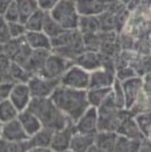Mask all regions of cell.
<instances>
[{
	"instance_id": "obj_4",
	"label": "cell",
	"mask_w": 151,
	"mask_h": 152,
	"mask_svg": "<svg viewBox=\"0 0 151 152\" xmlns=\"http://www.w3.org/2000/svg\"><path fill=\"white\" fill-rule=\"evenodd\" d=\"M89 77V71L73 63L61 78V85L75 89H88Z\"/></svg>"
},
{
	"instance_id": "obj_31",
	"label": "cell",
	"mask_w": 151,
	"mask_h": 152,
	"mask_svg": "<svg viewBox=\"0 0 151 152\" xmlns=\"http://www.w3.org/2000/svg\"><path fill=\"white\" fill-rule=\"evenodd\" d=\"M10 73L12 75L13 79L15 83H28L29 79L32 78V75L26 70L23 66L20 64L13 62L10 69Z\"/></svg>"
},
{
	"instance_id": "obj_34",
	"label": "cell",
	"mask_w": 151,
	"mask_h": 152,
	"mask_svg": "<svg viewBox=\"0 0 151 152\" xmlns=\"http://www.w3.org/2000/svg\"><path fill=\"white\" fill-rule=\"evenodd\" d=\"M32 52H33V49H32V48H30V47L27 44V42L25 41L23 45L21 47L20 51L18 52V55L15 56V58L13 59V62L20 64L21 66L26 67V65L28 64V62H29V58H30V56H32Z\"/></svg>"
},
{
	"instance_id": "obj_16",
	"label": "cell",
	"mask_w": 151,
	"mask_h": 152,
	"mask_svg": "<svg viewBox=\"0 0 151 152\" xmlns=\"http://www.w3.org/2000/svg\"><path fill=\"white\" fill-rule=\"evenodd\" d=\"M51 50L47 49H35L32 52V56L29 58V62L26 65V70L32 75H40L42 69L44 67V64L47 62L48 57L50 56Z\"/></svg>"
},
{
	"instance_id": "obj_46",
	"label": "cell",
	"mask_w": 151,
	"mask_h": 152,
	"mask_svg": "<svg viewBox=\"0 0 151 152\" xmlns=\"http://www.w3.org/2000/svg\"><path fill=\"white\" fill-rule=\"evenodd\" d=\"M2 52H4V44L0 43V55H1Z\"/></svg>"
},
{
	"instance_id": "obj_3",
	"label": "cell",
	"mask_w": 151,
	"mask_h": 152,
	"mask_svg": "<svg viewBox=\"0 0 151 152\" xmlns=\"http://www.w3.org/2000/svg\"><path fill=\"white\" fill-rule=\"evenodd\" d=\"M50 14L64 29H78L80 15L76 6V0H59L50 11Z\"/></svg>"
},
{
	"instance_id": "obj_41",
	"label": "cell",
	"mask_w": 151,
	"mask_h": 152,
	"mask_svg": "<svg viewBox=\"0 0 151 152\" xmlns=\"http://www.w3.org/2000/svg\"><path fill=\"white\" fill-rule=\"evenodd\" d=\"M0 84H15L12 75L10 71L7 72H0Z\"/></svg>"
},
{
	"instance_id": "obj_50",
	"label": "cell",
	"mask_w": 151,
	"mask_h": 152,
	"mask_svg": "<svg viewBox=\"0 0 151 152\" xmlns=\"http://www.w3.org/2000/svg\"><path fill=\"white\" fill-rule=\"evenodd\" d=\"M56 1H57V2H58V1H59V0H56Z\"/></svg>"
},
{
	"instance_id": "obj_22",
	"label": "cell",
	"mask_w": 151,
	"mask_h": 152,
	"mask_svg": "<svg viewBox=\"0 0 151 152\" xmlns=\"http://www.w3.org/2000/svg\"><path fill=\"white\" fill-rule=\"evenodd\" d=\"M78 29L81 34H94L100 31L99 16L94 15H80Z\"/></svg>"
},
{
	"instance_id": "obj_35",
	"label": "cell",
	"mask_w": 151,
	"mask_h": 152,
	"mask_svg": "<svg viewBox=\"0 0 151 152\" xmlns=\"http://www.w3.org/2000/svg\"><path fill=\"white\" fill-rule=\"evenodd\" d=\"M115 76H116L117 80L125 81L127 79H130V78H134V77L139 76V73L136 72V70L133 66H130V65H123V66H120V67L116 69Z\"/></svg>"
},
{
	"instance_id": "obj_26",
	"label": "cell",
	"mask_w": 151,
	"mask_h": 152,
	"mask_svg": "<svg viewBox=\"0 0 151 152\" xmlns=\"http://www.w3.org/2000/svg\"><path fill=\"white\" fill-rule=\"evenodd\" d=\"M19 113H20L19 109L14 106V103L10 100V98L0 101V121L2 123L18 118Z\"/></svg>"
},
{
	"instance_id": "obj_44",
	"label": "cell",
	"mask_w": 151,
	"mask_h": 152,
	"mask_svg": "<svg viewBox=\"0 0 151 152\" xmlns=\"http://www.w3.org/2000/svg\"><path fill=\"white\" fill-rule=\"evenodd\" d=\"M143 78V83H144V88L151 89V70L149 72H147L144 76H142Z\"/></svg>"
},
{
	"instance_id": "obj_8",
	"label": "cell",
	"mask_w": 151,
	"mask_h": 152,
	"mask_svg": "<svg viewBox=\"0 0 151 152\" xmlns=\"http://www.w3.org/2000/svg\"><path fill=\"white\" fill-rule=\"evenodd\" d=\"M76 131L77 130L75 122H70L65 128L56 130L54 132V137L51 142V150L56 152L70 151V143Z\"/></svg>"
},
{
	"instance_id": "obj_19",
	"label": "cell",
	"mask_w": 151,
	"mask_h": 152,
	"mask_svg": "<svg viewBox=\"0 0 151 152\" xmlns=\"http://www.w3.org/2000/svg\"><path fill=\"white\" fill-rule=\"evenodd\" d=\"M18 118L21 122L22 127H23V129L26 130V132L28 134L29 137L35 135L38 130L43 127L40 118L34 113H32L29 109H25V110L20 112Z\"/></svg>"
},
{
	"instance_id": "obj_48",
	"label": "cell",
	"mask_w": 151,
	"mask_h": 152,
	"mask_svg": "<svg viewBox=\"0 0 151 152\" xmlns=\"http://www.w3.org/2000/svg\"><path fill=\"white\" fill-rule=\"evenodd\" d=\"M148 137H149V138H150V140H151V131H150V134L148 135Z\"/></svg>"
},
{
	"instance_id": "obj_25",
	"label": "cell",
	"mask_w": 151,
	"mask_h": 152,
	"mask_svg": "<svg viewBox=\"0 0 151 152\" xmlns=\"http://www.w3.org/2000/svg\"><path fill=\"white\" fill-rule=\"evenodd\" d=\"M112 93V87H101V88H88L87 99L89 106L98 108L105 101L108 95Z\"/></svg>"
},
{
	"instance_id": "obj_33",
	"label": "cell",
	"mask_w": 151,
	"mask_h": 152,
	"mask_svg": "<svg viewBox=\"0 0 151 152\" xmlns=\"http://www.w3.org/2000/svg\"><path fill=\"white\" fill-rule=\"evenodd\" d=\"M134 117L142 134L144 136H148L151 131V112L139 113L134 115Z\"/></svg>"
},
{
	"instance_id": "obj_38",
	"label": "cell",
	"mask_w": 151,
	"mask_h": 152,
	"mask_svg": "<svg viewBox=\"0 0 151 152\" xmlns=\"http://www.w3.org/2000/svg\"><path fill=\"white\" fill-rule=\"evenodd\" d=\"M8 25H10V31H11L12 38L23 37L27 33L26 26L22 22H8Z\"/></svg>"
},
{
	"instance_id": "obj_42",
	"label": "cell",
	"mask_w": 151,
	"mask_h": 152,
	"mask_svg": "<svg viewBox=\"0 0 151 152\" xmlns=\"http://www.w3.org/2000/svg\"><path fill=\"white\" fill-rule=\"evenodd\" d=\"M139 4H141V0H130L126 5V8L130 13H135L139 10Z\"/></svg>"
},
{
	"instance_id": "obj_7",
	"label": "cell",
	"mask_w": 151,
	"mask_h": 152,
	"mask_svg": "<svg viewBox=\"0 0 151 152\" xmlns=\"http://www.w3.org/2000/svg\"><path fill=\"white\" fill-rule=\"evenodd\" d=\"M76 130L83 134H97L99 131V114L98 108L89 106L75 122Z\"/></svg>"
},
{
	"instance_id": "obj_6",
	"label": "cell",
	"mask_w": 151,
	"mask_h": 152,
	"mask_svg": "<svg viewBox=\"0 0 151 152\" xmlns=\"http://www.w3.org/2000/svg\"><path fill=\"white\" fill-rule=\"evenodd\" d=\"M27 84L30 88L33 98H50L56 87L61 84V81L35 75L32 76Z\"/></svg>"
},
{
	"instance_id": "obj_43",
	"label": "cell",
	"mask_w": 151,
	"mask_h": 152,
	"mask_svg": "<svg viewBox=\"0 0 151 152\" xmlns=\"http://www.w3.org/2000/svg\"><path fill=\"white\" fill-rule=\"evenodd\" d=\"M15 0H0V15H4L6 10L12 5Z\"/></svg>"
},
{
	"instance_id": "obj_14",
	"label": "cell",
	"mask_w": 151,
	"mask_h": 152,
	"mask_svg": "<svg viewBox=\"0 0 151 152\" xmlns=\"http://www.w3.org/2000/svg\"><path fill=\"white\" fill-rule=\"evenodd\" d=\"M117 137H119V134L116 131L99 130L95 134V140H94L95 151H102V152L115 151Z\"/></svg>"
},
{
	"instance_id": "obj_15",
	"label": "cell",
	"mask_w": 151,
	"mask_h": 152,
	"mask_svg": "<svg viewBox=\"0 0 151 152\" xmlns=\"http://www.w3.org/2000/svg\"><path fill=\"white\" fill-rule=\"evenodd\" d=\"M73 63L81 66L83 69L87 70L89 72H92V71L101 67V65H102V55L99 51L85 50L76 58L73 61Z\"/></svg>"
},
{
	"instance_id": "obj_29",
	"label": "cell",
	"mask_w": 151,
	"mask_h": 152,
	"mask_svg": "<svg viewBox=\"0 0 151 152\" xmlns=\"http://www.w3.org/2000/svg\"><path fill=\"white\" fill-rule=\"evenodd\" d=\"M63 30L64 28L51 16L50 12H47L45 18H44V22H43L42 31L45 33L50 38H52L55 36H57V35H59Z\"/></svg>"
},
{
	"instance_id": "obj_36",
	"label": "cell",
	"mask_w": 151,
	"mask_h": 152,
	"mask_svg": "<svg viewBox=\"0 0 151 152\" xmlns=\"http://www.w3.org/2000/svg\"><path fill=\"white\" fill-rule=\"evenodd\" d=\"M7 22H21L20 20V13H19V8L16 6V2L14 1L12 5L6 10V12L2 15Z\"/></svg>"
},
{
	"instance_id": "obj_40",
	"label": "cell",
	"mask_w": 151,
	"mask_h": 152,
	"mask_svg": "<svg viewBox=\"0 0 151 152\" xmlns=\"http://www.w3.org/2000/svg\"><path fill=\"white\" fill-rule=\"evenodd\" d=\"M14 84H0V101L8 99Z\"/></svg>"
},
{
	"instance_id": "obj_11",
	"label": "cell",
	"mask_w": 151,
	"mask_h": 152,
	"mask_svg": "<svg viewBox=\"0 0 151 152\" xmlns=\"http://www.w3.org/2000/svg\"><path fill=\"white\" fill-rule=\"evenodd\" d=\"M0 137L11 142H21V140H27L30 138L22 127L21 122L19 121V118L4 123Z\"/></svg>"
},
{
	"instance_id": "obj_20",
	"label": "cell",
	"mask_w": 151,
	"mask_h": 152,
	"mask_svg": "<svg viewBox=\"0 0 151 152\" xmlns=\"http://www.w3.org/2000/svg\"><path fill=\"white\" fill-rule=\"evenodd\" d=\"M25 41L27 44L33 49H47V50H51V38L41 31H27L25 34Z\"/></svg>"
},
{
	"instance_id": "obj_10",
	"label": "cell",
	"mask_w": 151,
	"mask_h": 152,
	"mask_svg": "<svg viewBox=\"0 0 151 152\" xmlns=\"http://www.w3.org/2000/svg\"><path fill=\"white\" fill-rule=\"evenodd\" d=\"M121 83H122V87H123L125 95H126V108L130 109V107L134 104V102L137 99L142 89L144 88L143 78L141 76H136L134 78L127 79L125 81H121Z\"/></svg>"
},
{
	"instance_id": "obj_13",
	"label": "cell",
	"mask_w": 151,
	"mask_h": 152,
	"mask_svg": "<svg viewBox=\"0 0 151 152\" xmlns=\"http://www.w3.org/2000/svg\"><path fill=\"white\" fill-rule=\"evenodd\" d=\"M76 6L79 15L99 16L108 7L106 0H76Z\"/></svg>"
},
{
	"instance_id": "obj_9",
	"label": "cell",
	"mask_w": 151,
	"mask_h": 152,
	"mask_svg": "<svg viewBox=\"0 0 151 152\" xmlns=\"http://www.w3.org/2000/svg\"><path fill=\"white\" fill-rule=\"evenodd\" d=\"M32 99H33V95L27 83H15L13 85L11 94H10V100L19 109V112L27 109Z\"/></svg>"
},
{
	"instance_id": "obj_12",
	"label": "cell",
	"mask_w": 151,
	"mask_h": 152,
	"mask_svg": "<svg viewBox=\"0 0 151 152\" xmlns=\"http://www.w3.org/2000/svg\"><path fill=\"white\" fill-rule=\"evenodd\" d=\"M116 80L115 72L99 67L91 72L89 77V87L88 88H101V87H112Z\"/></svg>"
},
{
	"instance_id": "obj_37",
	"label": "cell",
	"mask_w": 151,
	"mask_h": 152,
	"mask_svg": "<svg viewBox=\"0 0 151 152\" xmlns=\"http://www.w3.org/2000/svg\"><path fill=\"white\" fill-rule=\"evenodd\" d=\"M11 38H12V35L10 31V25L6 21V19L2 15H0V43L5 44Z\"/></svg>"
},
{
	"instance_id": "obj_28",
	"label": "cell",
	"mask_w": 151,
	"mask_h": 152,
	"mask_svg": "<svg viewBox=\"0 0 151 152\" xmlns=\"http://www.w3.org/2000/svg\"><path fill=\"white\" fill-rule=\"evenodd\" d=\"M45 14H47L45 11L38 8L33 15H30L28 18V20L25 22L27 31H41L42 28H43V22H44Z\"/></svg>"
},
{
	"instance_id": "obj_23",
	"label": "cell",
	"mask_w": 151,
	"mask_h": 152,
	"mask_svg": "<svg viewBox=\"0 0 151 152\" xmlns=\"http://www.w3.org/2000/svg\"><path fill=\"white\" fill-rule=\"evenodd\" d=\"M133 115L143 113V112H151V89L143 88L139 93L134 104L129 109Z\"/></svg>"
},
{
	"instance_id": "obj_47",
	"label": "cell",
	"mask_w": 151,
	"mask_h": 152,
	"mask_svg": "<svg viewBox=\"0 0 151 152\" xmlns=\"http://www.w3.org/2000/svg\"><path fill=\"white\" fill-rule=\"evenodd\" d=\"M2 127H4V123L0 121V136H1V131H2Z\"/></svg>"
},
{
	"instance_id": "obj_45",
	"label": "cell",
	"mask_w": 151,
	"mask_h": 152,
	"mask_svg": "<svg viewBox=\"0 0 151 152\" xmlns=\"http://www.w3.org/2000/svg\"><path fill=\"white\" fill-rule=\"evenodd\" d=\"M32 152H51L50 148H34V149H32L30 150Z\"/></svg>"
},
{
	"instance_id": "obj_32",
	"label": "cell",
	"mask_w": 151,
	"mask_h": 152,
	"mask_svg": "<svg viewBox=\"0 0 151 152\" xmlns=\"http://www.w3.org/2000/svg\"><path fill=\"white\" fill-rule=\"evenodd\" d=\"M112 95H113L116 106L120 109H125L126 108V95H125V91L122 87V83L117 79L114 81L113 86H112Z\"/></svg>"
},
{
	"instance_id": "obj_49",
	"label": "cell",
	"mask_w": 151,
	"mask_h": 152,
	"mask_svg": "<svg viewBox=\"0 0 151 152\" xmlns=\"http://www.w3.org/2000/svg\"><path fill=\"white\" fill-rule=\"evenodd\" d=\"M107 2H111V1H114V0H106Z\"/></svg>"
},
{
	"instance_id": "obj_18",
	"label": "cell",
	"mask_w": 151,
	"mask_h": 152,
	"mask_svg": "<svg viewBox=\"0 0 151 152\" xmlns=\"http://www.w3.org/2000/svg\"><path fill=\"white\" fill-rule=\"evenodd\" d=\"M95 134H83L76 131L70 143V151L73 152H86L91 151L94 145Z\"/></svg>"
},
{
	"instance_id": "obj_17",
	"label": "cell",
	"mask_w": 151,
	"mask_h": 152,
	"mask_svg": "<svg viewBox=\"0 0 151 152\" xmlns=\"http://www.w3.org/2000/svg\"><path fill=\"white\" fill-rule=\"evenodd\" d=\"M116 132L119 135H122V136H126L129 138H133V140H142L145 136L142 134V131L139 130V126L135 121V117L133 113L129 114L127 117H125L121 122V124L119 126Z\"/></svg>"
},
{
	"instance_id": "obj_27",
	"label": "cell",
	"mask_w": 151,
	"mask_h": 152,
	"mask_svg": "<svg viewBox=\"0 0 151 152\" xmlns=\"http://www.w3.org/2000/svg\"><path fill=\"white\" fill-rule=\"evenodd\" d=\"M141 148V140H133L126 136L119 135L117 142H116V146H115V151L119 152H135L139 151Z\"/></svg>"
},
{
	"instance_id": "obj_2",
	"label": "cell",
	"mask_w": 151,
	"mask_h": 152,
	"mask_svg": "<svg viewBox=\"0 0 151 152\" xmlns=\"http://www.w3.org/2000/svg\"><path fill=\"white\" fill-rule=\"evenodd\" d=\"M27 109L37 116L43 127L54 131L63 129L70 122H73L55 104L51 98H33Z\"/></svg>"
},
{
	"instance_id": "obj_21",
	"label": "cell",
	"mask_w": 151,
	"mask_h": 152,
	"mask_svg": "<svg viewBox=\"0 0 151 152\" xmlns=\"http://www.w3.org/2000/svg\"><path fill=\"white\" fill-rule=\"evenodd\" d=\"M54 132L55 131L49 129V128L42 127L35 135H33L29 138L32 149H34V148H50L51 149V142H52V137H54Z\"/></svg>"
},
{
	"instance_id": "obj_39",
	"label": "cell",
	"mask_w": 151,
	"mask_h": 152,
	"mask_svg": "<svg viewBox=\"0 0 151 152\" xmlns=\"http://www.w3.org/2000/svg\"><path fill=\"white\" fill-rule=\"evenodd\" d=\"M13 61L6 55V53H1L0 55V72H7L11 69Z\"/></svg>"
},
{
	"instance_id": "obj_5",
	"label": "cell",
	"mask_w": 151,
	"mask_h": 152,
	"mask_svg": "<svg viewBox=\"0 0 151 152\" xmlns=\"http://www.w3.org/2000/svg\"><path fill=\"white\" fill-rule=\"evenodd\" d=\"M72 64H73L72 61H69V59H66V58H64L62 56L51 51L50 56L48 57L40 76L61 81V78L63 77V75L66 72V70Z\"/></svg>"
},
{
	"instance_id": "obj_24",
	"label": "cell",
	"mask_w": 151,
	"mask_h": 152,
	"mask_svg": "<svg viewBox=\"0 0 151 152\" xmlns=\"http://www.w3.org/2000/svg\"><path fill=\"white\" fill-rule=\"evenodd\" d=\"M15 2L19 8L20 20L22 23H25L28 20V18L40 8L38 0H15Z\"/></svg>"
},
{
	"instance_id": "obj_30",
	"label": "cell",
	"mask_w": 151,
	"mask_h": 152,
	"mask_svg": "<svg viewBox=\"0 0 151 152\" xmlns=\"http://www.w3.org/2000/svg\"><path fill=\"white\" fill-rule=\"evenodd\" d=\"M25 43V36L23 37L18 38H11L8 42H6L4 44V53H6L11 59H14L15 56L18 55V52L20 51L21 47Z\"/></svg>"
},
{
	"instance_id": "obj_1",
	"label": "cell",
	"mask_w": 151,
	"mask_h": 152,
	"mask_svg": "<svg viewBox=\"0 0 151 152\" xmlns=\"http://www.w3.org/2000/svg\"><path fill=\"white\" fill-rule=\"evenodd\" d=\"M50 98L55 104L73 122H76L89 107L87 89L70 88L59 84Z\"/></svg>"
}]
</instances>
